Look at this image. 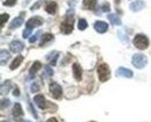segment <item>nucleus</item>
<instances>
[{
    "mask_svg": "<svg viewBox=\"0 0 151 122\" xmlns=\"http://www.w3.org/2000/svg\"><path fill=\"white\" fill-rule=\"evenodd\" d=\"M73 22H75L73 14L70 17V11H69L68 14H66V17H65V19H64V21L60 23V32L63 34H66V35L70 34L72 32V29H73Z\"/></svg>",
    "mask_w": 151,
    "mask_h": 122,
    "instance_id": "f257e3e1",
    "label": "nucleus"
},
{
    "mask_svg": "<svg viewBox=\"0 0 151 122\" xmlns=\"http://www.w3.org/2000/svg\"><path fill=\"white\" fill-rule=\"evenodd\" d=\"M132 42H134V45L137 49H139V50H144V49H147L149 47V40H148V37L145 35H142V34L136 35Z\"/></svg>",
    "mask_w": 151,
    "mask_h": 122,
    "instance_id": "f03ea898",
    "label": "nucleus"
},
{
    "mask_svg": "<svg viewBox=\"0 0 151 122\" xmlns=\"http://www.w3.org/2000/svg\"><path fill=\"white\" fill-rule=\"evenodd\" d=\"M132 65L137 69H143L148 64V58L143 54H135L132 58Z\"/></svg>",
    "mask_w": 151,
    "mask_h": 122,
    "instance_id": "7ed1b4c3",
    "label": "nucleus"
},
{
    "mask_svg": "<svg viewBox=\"0 0 151 122\" xmlns=\"http://www.w3.org/2000/svg\"><path fill=\"white\" fill-rule=\"evenodd\" d=\"M109 75H111V71H109V67L107 64L102 63L98 66V77L101 81H106L109 79Z\"/></svg>",
    "mask_w": 151,
    "mask_h": 122,
    "instance_id": "20e7f679",
    "label": "nucleus"
},
{
    "mask_svg": "<svg viewBox=\"0 0 151 122\" xmlns=\"http://www.w3.org/2000/svg\"><path fill=\"white\" fill-rule=\"evenodd\" d=\"M49 90H50V94L52 95V98H55V99H60L62 98L63 91H62V87L57 83H51L50 86H49Z\"/></svg>",
    "mask_w": 151,
    "mask_h": 122,
    "instance_id": "39448f33",
    "label": "nucleus"
},
{
    "mask_svg": "<svg viewBox=\"0 0 151 122\" xmlns=\"http://www.w3.org/2000/svg\"><path fill=\"white\" fill-rule=\"evenodd\" d=\"M41 24H43V19L40 18V17H35V18H32V19H29V20L27 21L26 27L28 29H33L35 27H40Z\"/></svg>",
    "mask_w": 151,
    "mask_h": 122,
    "instance_id": "423d86ee",
    "label": "nucleus"
},
{
    "mask_svg": "<svg viewBox=\"0 0 151 122\" xmlns=\"http://www.w3.org/2000/svg\"><path fill=\"white\" fill-rule=\"evenodd\" d=\"M23 48H24L23 42L18 41V40L13 41V42L9 44V49H11V51L14 52V54H18V52H20V51H22Z\"/></svg>",
    "mask_w": 151,
    "mask_h": 122,
    "instance_id": "0eeeda50",
    "label": "nucleus"
},
{
    "mask_svg": "<svg viewBox=\"0 0 151 122\" xmlns=\"http://www.w3.org/2000/svg\"><path fill=\"white\" fill-rule=\"evenodd\" d=\"M116 76L119 77H123V78H132L134 73H132V70L129 69H126V67H119L116 70Z\"/></svg>",
    "mask_w": 151,
    "mask_h": 122,
    "instance_id": "6e6552de",
    "label": "nucleus"
},
{
    "mask_svg": "<svg viewBox=\"0 0 151 122\" xmlns=\"http://www.w3.org/2000/svg\"><path fill=\"white\" fill-rule=\"evenodd\" d=\"M94 29L98 33L104 34V33H106L108 30V24L106 22H104V21H96L94 23Z\"/></svg>",
    "mask_w": 151,
    "mask_h": 122,
    "instance_id": "1a4fd4ad",
    "label": "nucleus"
},
{
    "mask_svg": "<svg viewBox=\"0 0 151 122\" xmlns=\"http://www.w3.org/2000/svg\"><path fill=\"white\" fill-rule=\"evenodd\" d=\"M145 7V2L143 0H136L130 4V9L132 12H139Z\"/></svg>",
    "mask_w": 151,
    "mask_h": 122,
    "instance_id": "9d476101",
    "label": "nucleus"
},
{
    "mask_svg": "<svg viewBox=\"0 0 151 122\" xmlns=\"http://www.w3.org/2000/svg\"><path fill=\"white\" fill-rule=\"evenodd\" d=\"M23 115V111H22V107L20 103H15L14 105V108H13V116L15 118V120L20 121V119L22 118Z\"/></svg>",
    "mask_w": 151,
    "mask_h": 122,
    "instance_id": "9b49d317",
    "label": "nucleus"
},
{
    "mask_svg": "<svg viewBox=\"0 0 151 122\" xmlns=\"http://www.w3.org/2000/svg\"><path fill=\"white\" fill-rule=\"evenodd\" d=\"M57 9H58V6H57L56 2H54V1H49L47 4V6H45V11L49 14H56Z\"/></svg>",
    "mask_w": 151,
    "mask_h": 122,
    "instance_id": "f8f14e48",
    "label": "nucleus"
},
{
    "mask_svg": "<svg viewBox=\"0 0 151 122\" xmlns=\"http://www.w3.org/2000/svg\"><path fill=\"white\" fill-rule=\"evenodd\" d=\"M72 70H73V76H75L76 80H80V79H81V73H83L80 65L75 63V64L72 65Z\"/></svg>",
    "mask_w": 151,
    "mask_h": 122,
    "instance_id": "ddd939ff",
    "label": "nucleus"
},
{
    "mask_svg": "<svg viewBox=\"0 0 151 122\" xmlns=\"http://www.w3.org/2000/svg\"><path fill=\"white\" fill-rule=\"evenodd\" d=\"M34 102L36 103V106H37L38 108H41V109L45 108V99H44V97H43L42 94L36 95V97L34 98Z\"/></svg>",
    "mask_w": 151,
    "mask_h": 122,
    "instance_id": "4468645a",
    "label": "nucleus"
},
{
    "mask_svg": "<svg viewBox=\"0 0 151 122\" xmlns=\"http://www.w3.org/2000/svg\"><path fill=\"white\" fill-rule=\"evenodd\" d=\"M108 20L114 26H121V23H122L121 19L116 14H108Z\"/></svg>",
    "mask_w": 151,
    "mask_h": 122,
    "instance_id": "2eb2a0df",
    "label": "nucleus"
},
{
    "mask_svg": "<svg viewBox=\"0 0 151 122\" xmlns=\"http://www.w3.org/2000/svg\"><path fill=\"white\" fill-rule=\"evenodd\" d=\"M96 7V0H84V8L93 11Z\"/></svg>",
    "mask_w": 151,
    "mask_h": 122,
    "instance_id": "dca6fc26",
    "label": "nucleus"
},
{
    "mask_svg": "<svg viewBox=\"0 0 151 122\" xmlns=\"http://www.w3.org/2000/svg\"><path fill=\"white\" fill-rule=\"evenodd\" d=\"M42 67V64L40 63V62H35L33 65H32V67L29 69V73H30V77H33V76H35V73L37 72L38 70Z\"/></svg>",
    "mask_w": 151,
    "mask_h": 122,
    "instance_id": "f3484780",
    "label": "nucleus"
},
{
    "mask_svg": "<svg viewBox=\"0 0 151 122\" xmlns=\"http://www.w3.org/2000/svg\"><path fill=\"white\" fill-rule=\"evenodd\" d=\"M23 23V19L22 18H17V19H14V20L11 22V24H9V28L11 29H15V28H19L20 26Z\"/></svg>",
    "mask_w": 151,
    "mask_h": 122,
    "instance_id": "a211bd4d",
    "label": "nucleus"
},
{
    "mask_svg": "<svg viewBox=\"0 0 151 122\" xmlns=\"http://www.w3.org/2000/svg\"><path fill=\"white\" fill-rule=\"evenodd\" d=\"M54 39V36L51 35V34H43V36L41 37V42H40V47H43L45 43H48L49 41H51Z\"/></svg>",
    "mask_w": 151,
    "mask_h": 122,
    "instance_id": "6ab92c4d",
    "label": "nucleus"
},
{
    "mask_svg": "<svg viewBox=\"0 0 151 122\" xmlns=\"http://www.w3.org/2000/svg\"><path fill=\"white\" fill-rule=\"evenodd\" d=\"M22 61H23V56H21V55H20V56H17L15 60L12 63V65H11V70H14V69L19 67L20 64L22 63Z\"/></svg>",
    "mask_w": 151,
    "mask_h": 122,
    "instance_id": "aec40b11",
    "label": "nucleus"
},
{
    "mask_svg": "<svg viewBox=\"0 0 151 122\" xmlns=\"http://www.w3.org/2000/svg\"><path fill=\"white\" fill-rule=\"evenodd\" d=\"M9 58H11L9 52L7 50H1V65H5Z\"/></svg>",
    "mask_w": 151,
    "mask_h": 122,
    "instance_id": "412c9836",
    "label": "nucleus"
},
{
    "mask_svg": "<svg viewBox=\"0 0 151 122\" xmlns=\"http://www.w3.org/2000/svg\"><path fill=\"white\" fill-rule=\"evenodd\" d=\"M47 58L50 62V65H56V61H57V58H58V52H57V51H54V52L50 54Z\"/></svg>",
    "mask_w": 151,
    "mask_h": 122,
    "instance_id": "4be33fe9",
    "label": "nucleus"
},
{
    "mask_svg": "<svg viewBox=\"0 0 151 122\" xmlns=\"http://www.w3.org/2000/svg\"><path fill=\"white\" fill-rule=\"evenodd\" d=\"M78 28H79V30H85L86 28H87V22L85 19H80L79 22H78Z\"/></svg>",
    "mask_w": 151,
    "mask_h": 122,
    "instance_id": "5701e85b",
    "label": "nucleus"
},
{
    "mask_svg": "<svg viewBox=\"0 0 151 122\" xmlns=\"http://www.w3.org/2000/svg\"><path fill=\"white\" fill-rule=\"evenodd\" d=\"M44 75H45V77H50V76H52V75H54V70H52V67H50L49 65H47V66L44 67Z\"/></svg>",
    "mask_w": 151,
    "mask_h": 122,
    "instance_id": "b1692460",
    "label": "nucleus"
},
{
    "mask_svg": "<svg viewBox=\"0 0 151 122\" xmlns=\"http://www.w3.org/2000/svg\"><path fill=\"white\" fill-rule=\"evenodd\" d=\"M8 90H9V81H6L1 85V93L5 94V93L8 92Z\"/></svg>",
    "mask_w": 151,
    "mask_h": 122,
    "instance_id": "393cba45",
    "label": "nucleus"
},
{
    "mask_svg": "<svg viewBox=\"0 0 151 122\" xmlns=\"http://www.w3.org/2000/svg\"><path fill=\"white\" fill-rule=\"evenodd\" d=\"M8 18H9V15H8V14H2V15H1V27H4L5 22L8 20Z\"/></svg>",
    "mask_w": 151,
    "mask_h": 122,
    "instance_id": "a878e982",
    "label": "nucleus"
},
{
    "mask_svg": "<svg viewBox=\"0 0 151 122\" xmlns=\"http://www.w3.org/2000/svg\"><path fill=\"white\" fill-rule=\"evenodd\" d=\"M38 90H40V87H38L37 84H36V83H33V84H32V86H30V91L35 93V92H37Z\"/></svg>",
    "mask_w": 151,
    "mask_h": 122,
    "instance_id": "bb28decb",
    "label": "nucleus"
},
{
    "mask_svg": "<svg viewBox=\"0 0 151 122\" xmlns=\"http://www.w3.org/2000/svg\"><path fill=\"white\" fill-rule=\"evenodd\" d=\"M40 34H41V32H37L35 35H33V36L29 39V42H30V43H35V42H36V40H37V36L40 35Z\"/></svg>",
    "mask_w": 151,
    "mask_h": 122,
    "instance_id": "cd10ccee",
    "label": "nucleus"
},
{
    "mask_svg": "<svg viewBox=\"0 0 151 122\" xmlns=\"http://www.w3.org/2000/svg\"><path fill=\"white\" fill-rule=\"evenodd\" d=\"M9 102H11V101H9L8 99H6V100H2V101H1V109H4L5 107L7 108V107L9 106Z\"/></svg>",
    "mask_w": 151,
    "mask_h": 122,
    "instance_id": "c85d7f7f",
    "label": "nucleus"
},
{
    "mask_svg": "<svg viewBox=\"0 0 151 122\" xmlns=\"http://www.w3.org/2000/svg\"><path fill=\"white\" fill-rule=\"evenodd\" d=\"M15 2H17V0H6L4 2V5L5 6H13V5H15Z\"/></svg>",
    "mask_w": 151,
    "mask_h": 122,
    "instance_id": "c756f323",
    "label": "nucleus"
},
{
    "mask_svg": "<svg viewBox=\"0 0 151 122\" xmlns=\"http://www.w3.org/2000/svg\"><path fill=\"white\" fill-rule=\"evenodd\" d=\"M30 33H32V29H28V28H26V30L22 33V35H23V37H29Z\"/></svg>",
    "mask_w": 151,
    "mask_h": 122,
    "instance_id": "7c9ffc66",
    "label": "nucleus"
},
{
    "mask_svg": "<svg viewBox=\"0 0 151 122\" xmlns=\"http://www.w3.org/2000/svg\"><path fill=\"white\" fill-rule=\"evenodd\" d=\"M101 8H102V11H104V12H108V11H109V4L105 2V4L102 5V7H101Z\"/></svg>",
    "mask_w": 151,
    "mask_h": 122,
    "instance_id": "2f4dec72",
    "label": "nucleus"
},
{
    "mask_svg": "<svg viewBox=\"0 0 151 122\" xmlns=\"http://www.w3.org/2000/svg\"><path fill=\"white\" fill-rule=\"evenodd\" d=\"M13 94H14L15 97H19V95H20L19 90H18V87H15V88H14V91H13Z\"/></svg>",
    "mask_w": 151,
    "mask_h": 122,
    "instance_id": "473e14b6",
    "label": "nucleus"
},
{
    "mask_svg": "<svg viewBox=\"0 0 151 122\" xmlns=\"http://www.w3.org/2000/svg\"><path fill=\"white\" fill-rule=\"evenodd\" d=\"M40 5H41V1H38V2H36V4H35V5L33 6V7H32V9H33V11H34V9H36L37 7H40Z\"/></svg>",
    "mask_w": 151,
    "mask_h": 122,
    "instance_id": "72a5a7b5",
    "label": "nucleus"
},
{
    "mask_svg": "<svg viewBox=\"0 0 151 122\" xmlns=\"http://www.w3.org/2000/svg\"><path fill=\"white\" fill-rule=\"evenodd\" d=\"M47 122H58L56 120V119H54V118H51V119H49V120H48V121Z\"/></svg>",
    "mask_w": 151,
    "mask_h": 122,
    "instance_id": "f704fd0d",
    "label": "nucleus"
},
{
    "mask_svg": "<svg viewBox=\"0 0 151 122\" xmlns=\"http://www.w3.org/2000/svg\"><path fill=\"white\" fill-rule=\"evenodd\" d=\"M1 122H11L9 120H4V121H1Z\"/></svg>",
    "mask_w": 151,
    "mask_h": 122,
    "instance_id": "c9c22d12",
    "label": "nucleus"
},
{
    "mask_svg": "<svg viewBox=\"0 0 151 122\" xmlns=\"http://www.w3.org/2000/svg\"><path fill=\"white\" fill-rule=\"evenodd\" d=\"M24 122H32V121H24Z\"/></svg>",
    "mask_w": 151,
    "mask_h": 122,
    "instance_id": "e433bc0d",
    "label": "nucleus"
},
{
    "mask_svg": "<svg viewBox=\"0 0 151 122\" xmlns=\"http://www.w3.org/2000/svg\"><path fill=\"white\" fill-rule=\"evenodd\" d=\"M92 122H93V121H92Z\"/></svg>",
    "mask_w": 151,
    "mask_h": 122,
    "instance_id": "4c0bfd02",
    "label": "nucleus"
}]
</instances>
